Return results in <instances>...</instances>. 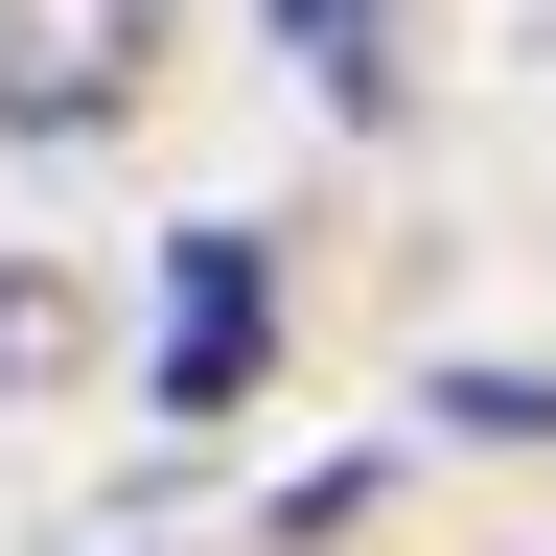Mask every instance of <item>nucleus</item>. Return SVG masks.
<instances>
[{"label":"nucleus","instance_id":"nucleus-1","mask_svg":"<svg viewBox=\"0 0 556 556\" xmlns=\"http://www.w3.org/2000/svg\"><path fill=\"white\" fill-rule=\"evenodd\" d=\"M139 47H163V0H0V116H24V139L116 116V93H139Z\"/></svg>","mask_w":556,"mask_h":556},{"label":"nucleus","instance_id":"nucleus-2","mask_svg":"<svg viewBox=\"0 0 556 556\" xmlns=\"http://www.w3.org/2000/svg\"><path fill=\"white\" fill-rule=\"evenodd\" d=\"M255 302H278L255 232H186V255H163V417H232V394H255Z\"/></svg>","mask_w":556,"mask_h":556},{"label":"nucleus","instance_id":"nucleus-3","mask_svg":"<svg viewBox=\"0 0 556 556\" xmlns=\"http://www.w3.org/2000/svg\"><path fill=\"white\" fill-rule=\"evenodd\" d=\"M302 47H325V93H348V116L394 93V0H302Z\"/></svg>","mask_w":556,"mask_h":556},{"label":"nucleus","instance_id":"nucleus-4","mask_svg":"<svg viewBox=\"0 0 556 556\" xmlns=\"http://www.w3.org/2000/svg\"><path fill=\"white\" fill-rule=\"evenodd\" d=\"M441 417L464 441H556V371H441Z\"/></svg>","mask_w":556,"mask_h":556}]
</instances>
